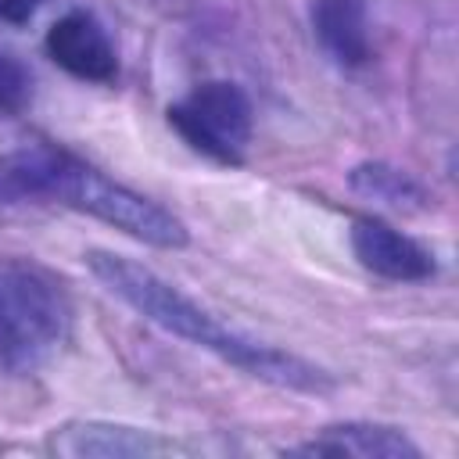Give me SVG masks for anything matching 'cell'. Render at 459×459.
Wrapping results in <instances>:
<instances>
[{
  "instance_id": "obj_12",
  "label": "cell",
  "mask_w": 459,
  "mask_h": 459,
  "mask_svg": "<svg viewBox=\"0 0 459 459\" xmlns=\"http://www.w3.org/2000/svg\"><path fill=\"white\" fill-rule=\"evenodd\" d=\"M36 7H39V0H0V22L22 25L36 14Z\"/></svg>"
},
{
  "instance_id": "obj_7",
  "label": "cell",
  "mask_w": 459,
  "mask_h": 459,
  "mask_svg": "<svg viewBox=\"0 0 459 459\" xmlns=\"http://www.w3.org/2000/svg\"><path fill=\"white\" fill-rule=\"evenodd\" d=\"M287 455H308V459H420V445L387 423H362V420H348V423H330L319 434H312L301 445H290Z\"/></svg>"
},
{
  "instance_id": "obj_10",
  "label": "cell",
  "mask_w": 459,
  "mask_h": 459,
  "mask_svg": "<svg viewBox=\"0 0 459 459\" xmlns=\"http://www.w3.org/2000/svg\"><path fill=\"white\" fill-rule=\"evenodd\" d=\"M348 183H351L355 194H362L369 201H380V204H391V208H423V201H427L423 186L409 172H402L387 161L355 165Z\"/></svg>"
},
{
  "instance_id": "obj_5",
  "label": "cell",
  "mask_w": 459,
  "mask_h": 459,
  "mask_svg": "<svg viewBox=\"0 0 459 459\" xmlns=\"http://www.w3.org/2000/svg\"><path fill=\"white\" fill-rule=\"evenodd\" d=\"M50 448L72 459H143V455H169L179 445L140 427L108 423V420H75L50 434Z\"/></svg>"
},
{
  "instance_id": "obj_3",
  "label": "cell",
  "mask_w": 459,
  "mask_h": 459,
  "mask_svg": "<svg viewBox=\"0 0 459 459\" xmlns=\"http://www.w3.org/2000/svg\"><path fill=\"white\" fill-rule=\"evenodd\" d=\"M72 330V305L47 269L0 262V373L39 369Z\"/></svg>"
},
{
  "instance_id": "obj_4",
  "label": "cell",
  "mask_w": 459,
  "mask_h": 459,
  "mask_svg": "<svg viewBox=\"0 0 459 459\" xmlns=\"http://www.w3.org/2000/svg\"><path fill=\"white\" fill-rule=\"evenodd\" d=\"M169 126L212 161L240 165L251 140V100L237 82L208 79L169 104Z\"/></svg>"
},
{
  "instance_id": "obj_9",
  "label": "cell",
  "mask_w": 459,
  "mask_h": 459,
  "mask_svg": "<svg viewBox=\"0 0 459 459\" xmlns=\"http://www.w3.org/2000/svg\"><path fill=\"white\" fill-rule=\"evenodd\" d=\"M312 32L341 68H362L373 54L366 0H312Z\"/></svg>"
},
{
  "instance_id": "obj_1",
  "label": "cell",
  "mask_w": 459,
  "mask_h": 459,
  "mask_svg": "<svg viewBox=\"0 0 459 459\" xmlns=\"http://www.w3.org/2000/svg\"><path fill=\"white\" fill-rule=\"evenodd\" d=\"M86 265L118 301H126L147 323L161 326L172 337L190 341L194 348H204V351L219 355L222 362L237 366L247 377H258L265 384L290 387V391H308V394H323V391L333 387V377L326 369H319L316 362H308L294 351L262 344V341L219 323L208 308H201L179 287H172L154 269H147V265H140L126 255L97 247V251L86 255Z\"/></svg>"
},
{
  "instance_id": "obj_2",
  "label": "cell",
  "mask_w": 459,
  "mask_h": 459,
  "mask_svg": "<svg viewBox=\"0 0 459 459\" xmlns=\"http://www.w3.org/2000/svg\"><path fill=\"white\" fill-rule=\"evenodd\" d=\"M0 194L18 201L32 197V201H50V204L86 212L151 247L169 251L186 244V226L169 208L115 183L111 176L68 154L65 147H54L43 140L25 143L0 161Z\"/></svg>"
},
{
  "instance_id": "obj_8",
  "label": "cell",
  "mask_w": 459,
  "mask_h": 459,
  "mask_svg": "<svg viewBox=\"0 0 459 459\" xmlns=\"http://www.w3.org/2000/svg\"><path fill=\"white\" fill-rule=\"evenodd\" d=\"M351 251L369 273L384 280L409 283V280H427L434 273V255L427 247H420L412 237L373 215H359L351 222Z\"/></svg>"
},
{
  "instance_id": "obj_6",
  "label": "cell",
  "mask_w": 459,
  "mask_h": 459,
  "mask_svg": "<svg viewBox=\"0 0 459 459\" xmlns=\"http://www.w3.org/2000/svg\"><path fill=\"white\" fill-rule=\"evenodd\" d=\"M47 54L57 68L82 82H111L118 72V57L104 25L86 11H72L47 29Z\"/></svg>"
},
{
  "instance_id": "obj_11",
  "label": "cell",
  "mask_w": 459,
  "mask_h": 459,
  "mask_svg": "<svg viewBox=\"0 0 459 459\" xmlns=\"http://www.w3.org/2000/svg\"><path fill=\"white\" fill-rule=\"evenodd\" d=\"M32 100V75L11 50H0V115H18Z\"/></svg>"
}]
</instances>
